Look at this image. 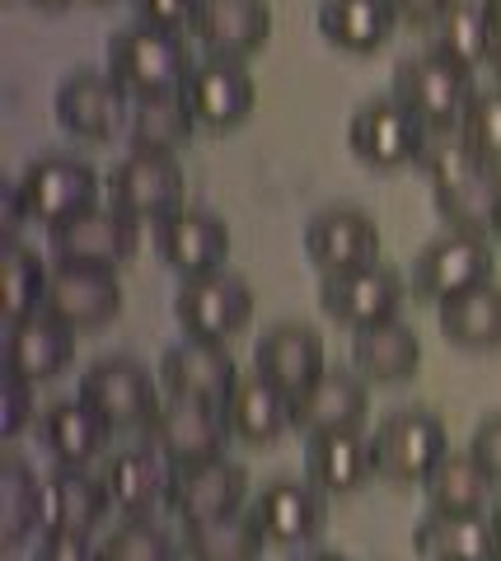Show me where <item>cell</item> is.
I'll list each match as a JSON object with an SVG mask.
<instances>
[{
  "instance_id": "cell-1",
  "label": "cell",
  "mask_w": 501,
  "mask_h": 561,
  "mask_svg": "<svg viewBox=\"0 0 501 561\" xmlns=\"http://www.w3.org/2000/svg\"><path fill=\"white\" fill-rule=\"evenodd\" d=\"M187 70H193V61H187L183 33H169L155 24H132L109 38V76L123 84L127 99L174 94L187 84Z\"/></svg>"
},
{
  "instance_id": "cell-2",
  "label": "cell",
  "mask_w": 501,
  "mask_h": 561,
  "mask_svg": "<svg viewBox=\"0 0 501 561\" xmlns=\"http://www.w3.org/2000/svg\"><path fill=\"white\" fill-rule=\"evenodd\" d=\"M371 454H375V472L385 482L412 486V482H426L436 463L451 454V435H445V421L436 412L399 408L375 426Z\"/></svg>"
},
{
  "instance_id": "cell-3",
  "label": "cell",
  "mask_w": 501,
  "mask_h": 561,
  "mask_svg": "<svg viewBox=\"0 0 501 561\" xmlns=\"http://www.w3.org/2000/svg\"><path fill=\"white\" fill-rule=\"evenodd\" d=\"M80 402L90 408L113 435L146 431L160 412V389L141 360L132 356H103L80 375Z\"/></svg>"
},
{
  "instance_id": "cell-4",
  "label": "cell",
  "mask_w": 501,
  "mask_h": 561,
  "mask_svg": "<svg viewBox=\"0 0 501 561\" xmlns=\"http://www.w3.org/2000/svg\"><path fill=\"white\" fill-rule=\"evenodd\" d=\"M422 140H426V122L408 108L399 94H375L366 99L348 122V146L361 164H371L379 173H394V169H418V154H422Z\"/></svg>"
},
{
  "instance_id": "cell-5",
  "label": "cell",
  "mask_w": 501,
  "mask_h": 561,
  "mask_svg": "<svg viewBox=\"0 0 501 561\" xmlns=\"http://www.w3.org/2000/svg\"><path fill=\"white\" fill-rule=\"evenodd\" d=\"M497 272V253H492V239L488 234H441L431 239L426 249L412 257V276L408 286L418 300H431V305H445L455 295L474 290V286H488Z\"/></svg>"
},
{
  "instance_id": "cell-6",
  "label": "cell",
  "mask_w": 501,
  "mask_h": 561,
  "mask_svg": "<svg viewBox=\"0 0 501 561\" xmlns=\"http://www.w3.org/2000/svg\"><path fill=\"white\" fill-rule=\"evenodd\" d=\"M174 319L183 328V337L197 342H230L235 332H244L253 319V290L244 276L235 272H202L183 276V286L174 295Z\"/></svg>"
},
{
  "instance_id": "cell-7",
  "label": "cell",
  "mask_w": 501,
  "mask_h": 561,
  "mask_svg": "<svg viewBox=\"0 0 501 561\" xmlns=\"http://www.w3.org/2000/svg\"><path fill=\"white\" fill-rule=\"evenodd\" d=\"M52 262H84V267H123L141 249V220H132L123 206H90L80 216L47 230Z\"/></svg>"
},
{
  "instance_id": "cell-8",
  "label": "cell",
  "mask_w": 501,
  "mask_h": 561,
  "mask_svg": "<svg viewBox=\"0 0 501 561\" xmlns=\"http://www.w3.org/2000/svg\"><path fill=\"white\" fill-rule=\"evenodd\" d=\"M141 435L169 468L220 459V454H226V440H235L226 412L212 408V402H183V398H164L160 412H155V421Z\"/></svg>"
},
{
  "instance_id": "cell-9",
  "label": "cell",
  "mask_w": 501,
  "mask_h": 561,
  "mask_svg": "<svg viewBox=\"0 0 501 561\" xmlns=\"http://www.w3.org/2000/svg\"><path fill=\"white\" fill-rule=\"evenodd\" d=\"M109 202L123 206L132 220L141 225H164L179 216L183 202V169L179 154H155V150H127V160L113 169L109 179Z\"/></svg>"
},
{
  "instance_id": "cell-10",
  "label": "cell",
  "mask_w": 501,
  "mask_h": 561,
  "mask_svg": "<svg viewBox=\"0 0 501 561\" xmlns=\"http://www.w3.org/2000/svg\"><path fill=\"white\" fill-rule=\"evenodd\" d=\"M123 309V280L113 267H84V262H52L43 313L71 332H94Z\"/></svg>"
},
{
  "instance_id": "cell-11",
  "label": "cell",
  "mask_w": 501,
  "mask_h": 561,
  "mask_svg": "<svg viewBox=\"0 0 501 561\" xmlns=\"http://www.w3.org/2000/svg\"><path fill=\"white\" fill-rule=\"evenodd\" d=\"M394 94H399L412 113H418L426 127H441V122H459L469 99L478 94L474 70L455 66L441 51H422V57H408L394 70Z\"/></svg>"
},
{
  "instance_id": "cell-12",
  "label": "cell",
  "mask_w": 501,
  "mask_h": 561,
  "mask_svg": "<svg viewBox=\"0 0 501 561\" xmlns=\"http://www.w3.org/2000/svg\"><path fill=\"white\" fill-rule=\"evenodd\" d=\"M20 187H24L29 216L47 225V230L99 206V173L94 164L76 160V154H43V160H33L20 173Z\"/></svg>"
},
{
  "instance_id": "cell-13",
  "label": "cell",
  "mask_w": 501,
  "mask_h": 561,
  "mask_svg": "<svg viewBox=\"0 0 501 561\" xmlns=\"http://www.w3.org/2000/svg\"><path fill=\"white\" fill-rule=\"evenodd\" d=\"M57 122L80 140H113L117 131H127L132 117V99L123 94L109 70H76L57 84Z\"/></svg>"
},
{
  "instance_id": "cell-14",
  "label": "cell",
  "mask_w": 501,
  "mask_h": 561,
  "mask_svg": "<svg viewBox=\"0 0 501 561\" xmlns=\"http://www.w3.org/2000/svg\"><path fill=\"white\" fill-rule=\"evenodd\" d=\"M249 515L258 534L267 538V548H309L328 524V496L315 482L276 478L253 496Z\"/></svg>"
},
{
  "instance_id": "cell-15",
  "label": "cell",
  "mask_w": 501,
  "mask_h": 561,
  "mask_svg": "<svg viewBox=\"0 0 501 561\" xmlns=\"http://www.w3.org/2000/svg\"><path fill=\"white\" fill-rule=\"evenodd\" d=\"M183 99L187 108L197 113V127L206 131H235L239 122H249L253 113V76L239 57H202L187 70V84H183Z\"/></svg>"
},
{
  "instance_id": "cell-16",
  "label": "cell",
  "mask_w": 501,
  "mask_h": 561,
  "mask_svg": "<svg viewBox=\"0 0 501 561\" xmlns=\"http://www.w3.org/2000/svg\"><path fill=\"white\" fill-rule=\"evenodd\" d=\"M249 468L235 459H206V463H187L174 468V482H169V511L183 524H206L235 511H249Z\"/></svg>"
},
{
  "instance_id": "cell-17",
  "label": "cell",
  "mask_w": 501,
  "mask_h": 561,
  "mask_svg": "<svg viewBox=\"0 0 501 561\" xmlns=\"http://www.w3.org/2000/svg\"><path fill=\"white\" fill-rule=\"evenodd\" d=\"M305 253L323 276H342L356 267H371L379 253V225L361 206H323L305 225Z\"/></svg>"
},
{
  "instance_id": "cell-18",
  "label": "cell",
  "mask_w": 501,
  "mask_h": 561,
  "mask_svg": "<svg viewBox=\"0 0 501 561\" xmlns=\"http://www.w3.org/2000/svg\"><path fill=\"white\" fill-rule=\"evenodd\" d=\"M235 383H239V370H235V356L226 351V342L183 337L160 356V389H164V398L226 408Z\"/></svg>"
},
{
  "instance_id": "cell-19",
  "label": "cell",
  "mask_w": 501,
  "mask_h": 561,
  "mask_svg": "<svg viewBox=\"0 0 501 561\" xmlns=\"http://www.w3.org/2000/svg\"><path fill=\"white\" fill-rule=\"evenodd\" d=\"M408 295V280L394 272V267H356V272H342V276H323L319 286V305L328 319L348 323L352 332L366 328V323H385V319H399V305Z\"/></svg>"
},
{
  "instance_id": "cell-20",
  "label": "cell",
  "mask_w": 501,
  "mask_h": 561,
  "mask_svg": "<svg viewBox=\"0 0 501 561\" xmlns=\"http://www.w3.org/2000/svg\"><path fill=\"white\" fill-rule=\"evenodd\" d=\"M371 416V383L352 370H323L300 398H291V431L328 435V431H361Z\"/></svg>"
},
{
  "instance_id": "cell-21",
  "label": "cell",
  "mask_w": 501,
  "mask_h": 561,
  "mask_svg": "<svg viewBox=\"0 0 501 561\" xmlns=\"http://www.w3.org/2000/svg\"><path fill=\"white\" fill-rule=\"evenodd\" d=\"M109 486L84 468H52L38 478V534H94L109 515Z\"/></svg>"
},
{
  "instance_id": "cell-22",
  "label": "cell",
  "mask_w": 501,
  "mask_h": 561,
  "mask_svg": "<svg viewBox=\"0 0 501 561\" xmlns=\"http://www.w3.org/2000/svg\"><path fill=\"white\" fill-rule=\"evenodd\" d=\"M253 370L286 398H300L328 370L323 337L309 323H272L253 346Z\"/></svg>"
},
{
  "instance_id": "cell-23",
  "label": "cell",
  "mask_w": 501,
  "mask_h": 561,
  "mask_svg": "<svg viewBox=\"0 0 501 561\" xmlns=\"http://www.w3.org/2000/svg\"><path fill=\"white\" fill-rule=\"evenodd\" d=\"M155 249H160L164 267H174L179 276L220 272L230 257V225L202 206H183L179 216L155 225Z\"/></svg>"
},
{
  "instance_id": "cell-24",
  "label": "cell",
  "mask_w": 501,
  "mask_h": 561,
  "mask_svg": "<svg viewBox=\"0 0 501 561\" xmlns=\"http://www.w3.org/2000/svg\"><path fill=\"white\" fill-rule=\"evenodd\" d=\"M71 356H76V332L43 309L29 313V319H14L5 332V375L14 379L47 383L71 365Z\"/></svg>"
},
{
  "instance_id": "cell-25",
  "label": "cell",
  "mask_w": 501,
  "mask_h": 561,
  "mask_svg": "<svg viewBox=\"0 0 501 561\" xmlns=\"http://www.w3.org/2000/svg\"><path fill=\"white\" fill-rule=\"evenodd\" d=\"M193 33L212 57L244 61L272 38V5L267 0H202Z\"/></svg>"
},
{
  "instance_id": "cell-26",
  "label": "cell",
  "mask_w": 501,
  "mask_h": 561,
  "mask_svg": "<svg viewBox=\"0 0 501 561\" xmlns=\"http://www.w3.org/2000/svg\"><path fill=\"white\" fill-rule=\"evenodd\" d=\"M418 557L426 561H492L501 548V524L492 511H474V515H445V511H426L412 529Z\"/></svg>"
},
{
  "instance_id": "cell-27",
  "label": "cell",
  "mask_w": 501,
  "mask_h": 561,
  "mask_svg": "<svg viewBox=\"0 0 501 561\" xmlns=\"http://www.w3.org/2000/svg\"><path fill=\"white\" fill-rule=\"evenodd\" d=\"M169 482H174V468L150 445L113 454L109 468H103V486L113 496V511H123L127 519H150L160 505H169Z\"/></svg>"
},
{
  "instance_id": "cell-28",
  "label": "cell",
  "mask_w": 501,
  "mask_h": 561,
  "mask_svg": "<svg viewBox=\"0 0 501 561\" xmlns=\"http://www.w3.org/2000/svg\"><path fill=\"white\" fill-rule=\"evenodd\" d=\"M305 472L323 496H348L361 491L375 478V454H371V435L361 431H328V435H309L305 445Z\"/></svg>"
},
{
  "instance_id": "cell-29",
  "label": "cell",
  "mask_w": 501,
  "mask_h": 561,
  "mask_svg": "<svg viewBox=\"0 0 501 561\" xmlns=\"http://www.w3.org/2000/svg\"><path fill=\"white\" fill-rule=\"evenodd\" d=\"M352 360H356V375L366 383H403V379L418 375L422 342L403 319L366 323V328L352 332Z\"/></svg>"
},
{
  "instance_id": "cell-30",
  "label": "cell",
  "mask_w": 501,
  "mask_h": 561,
  "mask_svg": "<svg viewBox=\"0 0 501 561\" xmlns=\"http://www.w3.org/2000/svg\"><path fill=\"white\" fill-rule=\"evenodd\" d=\"M394 28H399L394 0H323L319 5V33L338 51H352V57L379 51L394 38Z\"/></svg>"
},
{
  "instance_id": "cell-31",
  "label": "cell",
  "mask_w": 501,
  "mask_h": 561,
  "mask_svg": "<svg viewBox=\"0 0 501 561\" xmlns=\"http://www.w3.org/2000/svg\"><path fill=\"white\" fill-rule=\"evenodd\" d=\"M436 192V216L459 234H488L497 239L501 230V164H478L451 187Z\"/></svg>"
},
{
  "instance_id": "cell-32",
  "label": "cell",
  "mask_w": 501,
  "mask_h": 561,
  "mask_svg": "<svg viewBox=\"0 0 501 561\" xmlns=\"http://www.w3.org/2000/svg\"><path fill=\"white\" fill-rule=\"evenodd\" d=\"M226 421H230V435L244 445H272L282 440V431H291V398L282 389H272L263 375H239V383L226 398Z\"/></svg>"
},
{
  "instance_id": "cell-33",
  "label": "cell",
  "mask_w": 501,
  "mask_h": 561,
  "mask_svg": "<svg viewBox=\"0 0 501 561\" xmlns=\"http://www.w3.org/2000/svg\"><path fill=\"white\" fill-rule=\"evenodd\" d=\"M109 426L84 408V402H57V408H47L38 416V440L43 449L52 454V463L57 468H90L103 445H109Z\"/></svg>"
},
{
  "instance_id": "cell-34",
  "label": "cell",
  "mask_w": 501,
  "mask_h": 561,
  "mask_svg": "<svg viewBox=\"0 0 501 561\" xmlns=\"http://www.w3.org/2000/svg\"><path fill=\"white\" fill-rule=\"evenodd\" d=\"M422 486H426V511H445V515L492 511V501H497V491H501V486L488 478V468H482L469 449H464V454L451 449Z\"/></svg>"
},
{
  "instance_id": "cell-35",
  "label": "cell",
  "mask_w": 501,
  "mask_h": 561,
  "mask_svg": "<svg viewBox=\"0 0 501 561\" xmlns=\"http://www.w3.org/2000/svg\"><path fill=\"white\" fill-rule=\"evenodd\" d=\"M197 131V113L187 108L183 90L155 94V99H132L127 117V140L132 150H155V154H179Z\"/></svg>"
},
{
  "instance_id": "cell-36",
  "label": "cell",
  "mask_w": 501,
  "mask_h": 561,
  "mask_svg": "<svg viewBox=\"0 0 501 561\" xmlns=\"http://www.w3.org/2000/svg\"><path fill=\"white\" fill-rule=\"evenodd\" d=\"M436 309H441L445 342H455L464 351H497L501 346V286L497 280L464 290Z\"/></svg>"
},
{
  "instance_id": "cell-37",
  "label": "cell",
  "mask_w": 501,
  "mask_h": 561,
  "mask_svg": "<svg viewBox=\"0 0 501 561\" xmlns=\"http://www.w3.org/2000/svg\"><path fill=\"white\" fill-rule=\"evenodd\" d=\"M267 538L258 534L249 511L206 519V524H183V552L187 561H258Z\"/></svg>"
},
{
  "instance_id": "cell-38",
  "label": "cell",
  "mask_w": 501,
  "mask_h": 561,
  "mask_svg": "<svg viewBox=\"0 0 501 561\" xmlns=\"http://www.w3.org/2000/svg\"><path fill=\"white\" fill-rule=\"evenodd\" d=\"M33 529H38V472L29 468V459L5 449L0 459V548H24Z\"/></svg>"
},
{
  "instance_id": "cell-39",
  "label": "cell",
  "mask_w": 501,
  "mask_h": 561,
  "mask_svg": "<svg viewBox=\"0 0 501 561\" xmlns=\"http://www.w3.org/2000/svg\"><path fill=\"white\" fill-rule=\"evenodd\" d=\"M436 33V47L441 57H451L464 70H478L492 61V38H488V14H482V0H455L451 14L431 28Z\"/></svg>"
},
{
  "instance_id": "cell-40",
  "label": "cell",
  "mask_w": 501,
  "mask_h": 561,
  "mask_svg": "<svg viewBox=\"0 0 501 561\" xmlns=\"http://www.w3.org/2000/svg\"><path fill=\"white\" fill-rule=\"evenodd\" d=\"M47 276L52 262H43L38 253L20 239H5V267H0V295H5V323L29 319V313L43 309L47 295Z\"/></svg>"
},
{
  "instance_id": "cell-41",
  "label": "cell",
  "mask_w": 501,
  "mask_h": 561,
  "mask_svg": "<svg viewBox=\"0 0 501 561\" xmlns=\"http://www.w3.org/2000/svg\"><path fill=\"white\" fill-rule=\"evenodd\" d=\"M482 160L478 150L469 146L459 122H441V127H426V140H422V154H418V169L431 179V187H451L459 183L464 173H474Z\"/></svg>"
},
{
  "instance_id": "cell-42",
  "label": "cell",
  "mask_w": 501,
  "mask_h": 561,
  "mask_svg": "<svg viewBox=\"0 0 501 561\" xmlns=\"http://www.w3.org/2000/svg\"><path fill=\"white\" fill-rule=\"evenodd\" d=\"M99 561H174V542L155 519H123L99 542Z\"/></svg>"
},
{
  "instance_id": "cell-43",
  "label": "cell",
  "mask_w": 501,
  "mask_h": 561,
  "mask_svg": "<svg viewBox=\"0 0 501 561\" xmlns=\"http://www.w3.org/2000/svg\"><path fill=\"white\" fill-rule=\"evenodd\" d=\"M459 127H464V136H469V146L478 150L482 164H501V80L492 84V90H478L469 99Z\"/></svg>"
},
{
  "instance_id": "cell-44",
  "label": "cell",
  "mask_w": 501,
  "mask_h": 561,
  "mask_svg": "<svg viewBox=\"0 0 501 561\" xmlns=\"http://www.w3.org/2000/svg\"><path fill=\"white\" fill-rule=\"evenodd\" d=\"M38 383L5 375V389H0V440L14 445L29 426H38V398H33Z\"/></svg>"
},
{
  "instance_id": "cell-45",
  "label": "cell",
  "mask_w": 501,
  "mask_h": 561,
  "mask_svg": "<svg viewBox=\"0 0 501 561\" xmlns=\"http://www.w3.org/2000/svg\"><path fill=\"white\" fill-rule=\"evenodd\" d=\"M197 5H202V0H136V10H141V24L169 28V33L193 28L197 24Z\"/></svg>"
},
{
  "instance_id": "cell-46",
  "label": "cell",
  "mask_w": 501,
  "mask_h": 561,
  "mask_svg": "<svg viewBox=\"0 0 501 561\" xmlns=\"http://www.w3.org/2000/svg\"><path fill=\"white\" fill-rule=\"evenodd\" d=\"M33 561H99V542L90 534H43Z\"/></svg>"
},
{
  "instance_id": "cell-47",
  "label": "cell",
  "mask_w": 501,
  "mask_h": 561,
  "mask_svg": "<svg viewBox=\"0 0 501 561\" xmlns=\"http://www.w3.org/2000/svg\"><path fill=\"white\" fill-rule=\"evenodd\" d=\"M469 454L488 468V478L501 486V412L492 416H482L478 426H474V440H469Z\"/></svg>"
},
{
  "instance_id": "cell-48",
  "label": "cell",
  "mask_w": 501,
  "mask_h": 561,
  "mask_svg": "<svg viewBox=\"0 0 501 561\" xmlns=\"http://www.w3.org/2000/svg\"><path fill=\"white\" fill-rule=\"evenodd\" d=\"M399 5V24L408 28H436L445 14H451L455 0H394Z\"/></svg>"
},
{
  "instance_id": "cell-49",
  "label": "cell",
  "mask_w": 501,
  "mask_h": 561,
  "mask_svg": "<svg viewBox=\"0 0 501 561\" xmlns=\"http://www.w3.org/2000/svg\"><path fill=\"white\" fill-rule=\"evenodd\" d=\"M482 14H488V38H492V76L501 80V0H482Z\"/></svg>"
},
{
  "instance_id": "cell-50",
  "label": "cell",
  "mask_w": 501,
  "mask_h": 561,
  "mask_svg": "<svg viewBox=\"0 0 501 561\" xmlns=\"http://www.w3.org/2000/svg\"><path fill=\"white\" fill-rule=\"evenodd\" d=\"M296 561H348V557H338V552H323V548H309V552H300Z\"/></svg>"
},
{
  "instance_id": "cell-51",
  "label": "cell",
  "mask_w": 501,
  "mask_h": 561,
  "mask_svg": "<svg viewBox=\"0 0 501 561\" xmlns=\"http://www.w3.org/2000/svg\"><path fill=\"white\" fill-rule=\"evenodd\" d=\"M33 5H38V10H66L71 0H33Z\"/></svg>"
},
{
  "instance_id": "cell-52",
  "label": "cell",
  "mask_w": 501,
  "mask_h": 561,
  "mask_svg": "<svg viewBox=\"0 0 501 561\" xmlns=\"http://www.w3.org/2000/svg\"><path fill=\"white\" fill-rule=\"evenodd\" d=\"M492 515H497V524H501V491H497V501H492Z\"/></svg>"
},
{
  "instance_id": "cell-53",
  "label": "cell",
  "mask_w": 501,
  "mask_h": 561,
  "mask_svg": "<svg viewBox=\"0 0 501 561\" xmlns=\"http://www.w3.org/2000/svg\"><path fill=\"white\" fill-rule=\"evenodd\" d=\"M90 5H113V0H90Z\"/></svg>"
},
{
  "instance_id": "cell-54",
  "label": "cell",
  "mask_w": 501,
  "mask_h": 561,
  "mask_svg": "<svg viewBox=\"0 0 501 561\" xmlns=\"http://www.w3.org/2000/svg\"><path fill=\"white\" fill-rule=\"evenodd\" d=\"M492 561H501V548H497V557H492Z\"/></svg>"
},
{
  "instance_id": "cell-55",
  "label": "cell",
  "mask_w": 501,
  "mask_h": 561,
  "mask_svg": "<svg viewBox=\"0 0 501 561\" xmlns=\"http://www.w3.org/2000/svg\"><path fill=\"white\" fill-rule=\"evenodd\" d=\"M497 243H501V230H497Z\"/></svg>"
}]
</instances>
